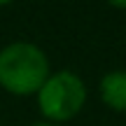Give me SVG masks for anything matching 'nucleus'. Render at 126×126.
I'll list each match as a JSON object with an SVG mask.
<instances>
[{"label":"nucleus","mask_w":126,"mask_h":126,"mask_svg":"<svg viewBox=\"0 0 126 126\" xmlns=\"http://www.w3.org/2000/svg\"><path fill=\"white\" fill-rule=\"evenodd\" d=\"M100 98L114 112H126V70H112L100 79Z\"/></svg>","instance_id":"nucleus-3"},{"label":"nucleus","mask_w":126,"mask_h":126,"mask_svg":"<svg viewBox=\"0 0 126 126\" xmlns=\"http://www.w3.org/2000/svg\"><path fill=\"white\" fill-rule=\"evenodd\" d=\"M33 126H59V124H49V122H40V124H33Z\"/></svg>","instance_id":"nucleus-4"},{"label":"nucleus","mask_w":126,"mask_h":126,"mask_svg":"<svg viewBox=\"0 0 126 126\" xmlns=\"http://www.w3.org/2000/svg\"><path fill=\"white\" fill-rule=\"evenodd\" d=\"M114 7H122V9H126V2H114Z\"/></svg>","instance_id":"nucleus-5"},{"label":"nucleus","mask_w":126,"mask_h":126,"mask_svg":"<svg viewBox=\"0 0 126 126\" xmlns=\"http://www.w3.org/2000/svg\"><path fill=\"white\" fill-rule=\"evenodd\" d=\"M86 103V86L79 75L70 70L49 72L47 82L37 91L40 112L49 119V124H61L77 117Z\"/></svg>","instance_id":"nucleus-2"},{"label":"nucleus","mask_w":126,"mask_h":126,"mask_svg":"<svg viewBox=\"0 0 126 126\" xmlns=\"http://www.w3.org/2000/svg\"><path fill=\"white\" fill-rule=\"evenodd\" d=\"M49 77V61L31 42H12L0 51V86L14 96L37 94Z\"/></svg>","instance_id":"nucleus-1"}]
</instances>
